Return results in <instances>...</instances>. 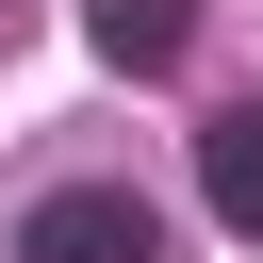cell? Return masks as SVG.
<instances>
[{
    "instance_id": "obj_2",
    "label": "cell",
    "mask_w": 263,
    "mask_h": 263,
    "mask_svg": "<svg viewBox=\"0 0 263 263\" xmlns=\"http://www.w3.org/2000/svg\"><path fill=\"white\" fill-rule=\"evenodd\" d=\"M197 197H214L230 247H263V99H230V115L197 132Z\"/></svg>"
},
{
    "instance_id": "obj_4",
    "label": "cell",
    "mask_w": 263,
    "mask_h": 263,
    "mask_svg": "<svg viewBox=\"0 0 263 263\" xmlns=\"http://www.w3.org/2000/svg\"><path fill=\"white\" fill-rule=\"evenodd\" d=\"M0 16H16V0H0Z\"/></svg>"
},
{
    "instance_id": "obj_1",
    "label": "cell",
    "mask_w": 263,
    "mask_h": 263,
    "mask_svg": "<svg viewBox=\"0 0 263 263\" xmlns=\"http://www.w3.org/2000/svg\"><path fill=\"white\" fill-rule=\"evenodd\" d=\"M16 263H181V247H164V214L132 181H66V197L16 214Z\"/></svg>"
},
{
    "instance_id": "obj_3",
    "label": "cell",
    "mask_w": 263,
    "mask_h": 263,
    "mask_svg": "<svg viewBox=\"0 0 263 263\" xmlns=\"http://www.w3.org/2000/svg\"><path fill=\"white\" fill-rule=\"evenodd\" d=\"M82 33H99V66L164 82V66H181V33H197V0H82Z\"/></svg>"
}]
</instances>
